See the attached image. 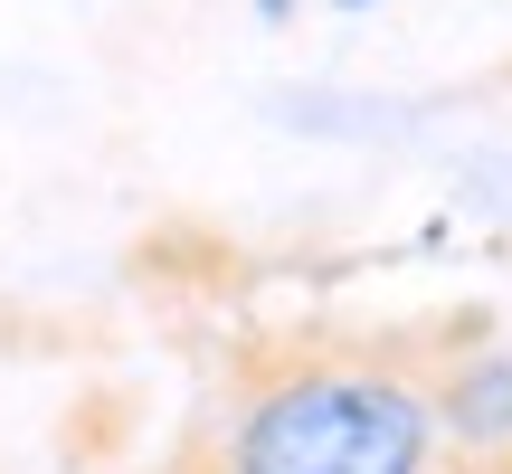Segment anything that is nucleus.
Listing matches in <instances>:
<instances>
[{
  "label": "nucleus",
  "mask_w": 512,
  "mask_h": 474,
  "mask_svg": "<svg viewBox=\"0 0 512 474\" xmlns=\"http://www.w3.org/2000/svg\"><path fill=\"white\" fill-rule=\"evenodd\" d=\"M437 361L446 351H418L399 332H238L209 437L238 474H437Z\"/></svg>",
  "instance_id": "nucleus-1"
},
{
  "label": "nucleus",
  "mask_w": 512,
  "mask_h": 474,
  "mask_svg": "<svg viewBox=\"0 0 512 474\" xmlns=\"http://www.w3.org/2000/svg\"><path fill=\"white\" fill-rule=\"evenodd\" d=\"M143 474H238V465L219 456V437H209V418H200V427H181V437H171Z\"/></svg>",
  "instance_id": "nucleus-2"
},
{
  "label": "nucleus",
  "mask_w": 512,
  "mask_h": 474,
  "mask_svg": "<svg viewBox=\"0 0 512 474\" xmlns=\"http://www.w3.org/2000/svg\"><path fill=\"white\" fill-rule=\"evenodd\" d=\"M256 10H266V19H285V10H294V0H256Z\"/></svg>",
  "instance_id": "nucleus-3"
},
{
  "label": "nucleus",
  "mask_w": 512,
  "mask_h": 474,
  "mask_svg": "<svg viewBox=\"0 0 512 474\" xmlns=\"http://www.w3.org/2000/svg\"><path fill=\"white\" fill-rule=\"evenodd\" d=\"M332 10H380V0H332Z\"/></svg>",
  "instance_id": "nucleus-4"
}]
</instances>
